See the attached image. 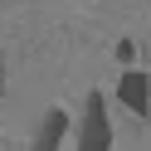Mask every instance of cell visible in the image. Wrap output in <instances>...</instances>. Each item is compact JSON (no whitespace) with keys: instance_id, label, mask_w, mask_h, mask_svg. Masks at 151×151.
I'll use <instances>...</instances> for the list:
<instances>
[{"instance_id":"obj_3","label":"cell","mask_w":151,"mask_h":151,"mask_svg":"<svg viewBox=\"0 0 151 151\" xmlns=\"http://www.w3.org/2000/svg\"><path fill=\"white\" fill-rule=\"evenodd\" d=\"M63 137H68V112H63V107H49L44 122H39V132H34V146L29 151H59Z\"/></svg>"},{"instance_id":"obj_4","label":"cell","mask_w":151,"mask_h":151,"mask_svg":"<svg viewBox=\"0 0 151 151\" xmlns=\"http://www.w3.org/2000/svg\"><path fill=\"white\" fill-rule=\"evenodd\" d=\"M117 59H122V63H132V59H137V44L122 39V44H117Z\"/></svg>"},{"instance_id":"obj_2","label":"cell","mask_w":151,"mask_h":151,"mask_svg":"<svg viewBox=\"0 0 151 151\" xmlns=\"http://www.w3.org/2000/svg\"><path fill=\"white\" fill-rule=\"evenodd\" d=\"M117 98L127 102V107L137 112L141 122H146V117H151V73L127 68V73H122V83H117Z\"/></svg>"},{"instance_id":"obj_1","label":"cell","mask_w":151,"mask_h":151,"mask_svg":"<svg viewBox=\"0 0 151 151\" xmlns=\"http://www.w3.org/2000/svg\"><path fill=\"white\" fill-rule=\"evenodd\" d=\"M78 151H112V117H107V93L93 88L83 102V122H78Z\"/></svg>"},{"instance_id":"obj_5","label":"cell","mask_w":151,"mask_h":151,"mask_svg":"<svg viewBox=\"0 0 151 151\" xmlns=\"http://www.w3.org/2000/svg\"><path fill=\"white\" fill-rule=\"evenodd\" d=\"M0 98H5V59H0Z\"/></svg>"}]
</instances>
